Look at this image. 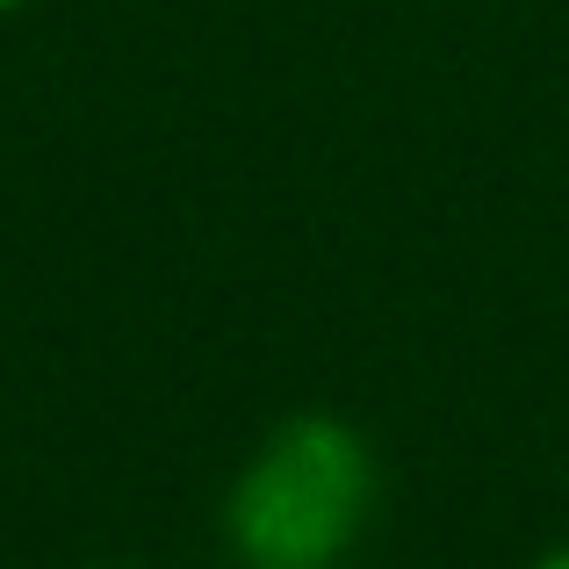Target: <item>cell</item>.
Here are the masks:
<instances>
[{"mask_svg": "<svg viewBox=\"0 0 569 569\" xmlns=\"http://www.w3.org/2000/svg\"><path fill=\"white\" fill-rule=\"evenodd\" d=\"M541 569H569V556H556V562H541Z\"/></svg>", "mask_w": 569, "mask_h": 569, "instance_id": "2", "label": "cell"}, {"mask_svg": "<svg viewBox=\"0 0 569 569\" xmlns=\"http://www.w3.org/2000/svg\"><path fill=\"white\" fill-rule=\"evenodd\" d=\"M368 447L332 418H296L231 490V548L252 569H325L368 519Z\"/></svg>", "mask_w": 569, "mask_h": 569, "instance_id": "1", "label": "cell"}, {"mask_svg": "<svg viewBox=\"0 0 569 569\" xmlns=\"http://www.w3.org/2000/svg\"><path fill=\"white\" fill-rule=\"evenodd\" d=\"M0 8H14V0H0Z\"/></svg>", "mask_w": 569, "mask_h": 569, "instance_id": "3", "label": "cell"}]
</instances>
